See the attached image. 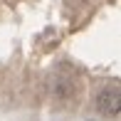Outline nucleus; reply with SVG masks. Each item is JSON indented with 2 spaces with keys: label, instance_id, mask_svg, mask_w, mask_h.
Here are the masks:
<instances>
[{
  "label": "nucleus",
  "instance_id": "1",
  "mask_svg": "<svg viewBox=\"0 0 121 121\" xmlns=\"http://www.w3.org/2000/svg\"><path fill=\"white\" fill-rule=\"evenodd\" d=\"M119 106H121V89L116 82H111L96 94V109L104 116H119Z\"/></svg>",
  "mask_w": 121,
  "mask_h": 121
}]
</instances>
